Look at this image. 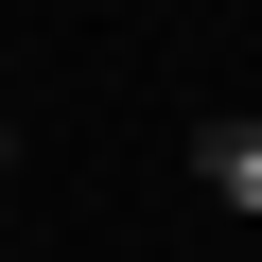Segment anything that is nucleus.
<instances>
[{
	"label": "nucleus",
	"instance_id": "obj_2",
	"mask_svg": "<svg viewBox=\"0 0 262 262\" xmlns=\"http://www.w3.org/2000/svg\"><path fill=\"white\" fill-rule=\"evenodd\" d=\"M0 175H18V122H0Z\"/></svg>",
	"mask_w": 262,
	"mask_h": 262
},
{
	"label": "nucleus",
	"instance_id": "obj_1",
	"mask_svg": "<svg viewBox=\"0 0 262 262\" xmlns=\"http://www.w3.org/2000/svg\"><path fill=\"white\" fill-rule=\"evenodd\" d=\"M192 175H210V210H262V105H227V122H210Z\"/></svg>",
	"mask_w": 262,
	"mask_h": 262
}]
</instances>
